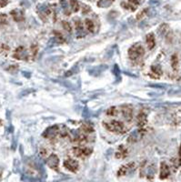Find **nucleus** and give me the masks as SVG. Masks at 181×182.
<instances>
[{
    "label": "nucleus",
    "instance_id": "423d86ee",
    "mask_svg": "<svg viewBox=\"0 0 181 182\" xmlns=\"http://www.w3.org/2000/svg\"><path fill=\"white\" fill-rule=\"evenodd\" d=\"M46 164L52 169L57 170L58 169V165H59V158H58V157L56 155L51 154L48 157V158L46 159Z\"/></svg>",
    "mask_w": 181,
    "mask_h": 182
},
{
    "label": "nucleus",
    "instance_id": "20e7f679",
    "mask_svg": "<svg viewBox=\"0 0 181 182\" xmlns=\"http://www.w3.org/2000/svg\"><path fill=\"white\" fill-rule=\"evenodd\" d=\"M13 57L16 59H18V60H27L28 58V53H27V49L22 46H19L14 51Z\"/></svg>",
    "mask_w": 181,
    "mask_h": 182
},
{
    "label": "nucleus",
    "instance_id": "393cba45",
    "mask_svg": "<svg viewBox=\"0 0 181 182\" xmlns=\"http://www.w3.org/2000/svg\"><path fill=\"white\" fill-rule=\"evenodd\" d=\"M55 38L57 40V42L59 43H63L65 42V37L63 36V35L59 32H55Z\"/></svg>",
    "mask_w": 181,
    "mask_h": 182
},
{
    "label": "nucleus",
    "instance_id": "f03ea898",
    "mask_svg": "<svg viewBox=\"0 0 181 182\" xmlns=\"http://www.w3.org/2000/svg\"><path fill=\"white\" fill-rule=\"evenodd\" d=\"M145 54V50L140 44L133 45L128 50V56L131 60H137Z\"/></svg>",
    "mask_w": 181,
    "mask_h": 182
},
{
    "label": "nucleus",
    "instance_id": "4468645a",
    "mask_svg": "<svg viewBox=\"0 0 181 182\" xmlns=\"http://www.w3.org/2000/svg\"><path fill=\"white\" fill-rule=\"evenodd\" d=\"M151 71L153 74H150V75H155L154 78H158L161 75H162V69L159 66H157V67H151Z\"/></svg>",
    "mask_w": 181,
    "mask_h": 182
},
{
    "label": "nucleus",
    "instance_id": "c85d7f7f",
    "mask_svg": "<svg viewBox=\"0 0 181 182\" xmlns=\"http://www.w3.org/2000/svg\"><path fill=\"white\" fill-rule=\"evenodd\" d=\"M37 50H38V47L36 45H32L31 46V53L33 55V56H35L37 53Z\"/></svg>",
    "mask_w": 181,
    "mask_h": 182
},
{
    "label": "nucleus",
    "instance_id": "c756f323",
    "mask_svg": "<svg viewBox=\"0 0 181 182\" xmlns=\"http://www.w3.org/2000/svg\"><path fill=\"white\" fill-rule=\"evenodd\" d=\"M83 7H84V8H82V12H83V14L88 13V12L90 11V8H89V7L86 6V5H83Z\"/></svg>",
    "mask_w": 181,
    "mask_h": 182
},
{
    "label": "nucleus",
    "instance_id": "39448f33",
    "mask_svg": "<svg viewBox=\"0 0 181 182\" xmlns=\"http://www.w3.org/2000/svg\"><path fill=\"white\" fill-rule=\"evenodd\" d=\"M64 167L71 172H77L79 169V164L77 160H74L72 158H68L64 161Z\"/></svg>",
    "mask_w": 181,
    "mask_h": 182
},
{
    "label": "nucleus",
    "instance_id": "ddd939ff",
    "mask_svg": "<svg viewBox=\"0 0 181 182\" xmlns=\"http://www.w3.org/2000/svg\"><path fill=\"white\" fill-rule=\"evenodd\" d=\"M147 123V119H146V115L144 112H141L137 115V125L139 127H144L146 124Z\"/></svg>",
    "mask_w": 181,
    "mask_h": 182
},
{
    "label": "nucleus",
    "instance_id": "0eeeda50",
    "mask_svg": "<svg viewBox=\"0 0 181 182\" xmlns=\"http://www.w3.org/2000/svg\"><path fill=\"white\" fill-rule=\"evenodd\" d=\"M60 132V129L58 126H52V127H48L45 132H44V135L43 136L46 137V138H53L56 136L57 134H59Z\"/></svg>",
    "mask_w": 181,
    "mask_h": 182
},
{
    "label": "nucleus",
    "instance_id": "7c9ffc66",
    "mask_svg": "<svg viewBox=\"0 0 181 182\" xmlns=\"http://www.w3.org/2000/svg\"><path fill=\"white\" fill-rule=\"evenodd\" d=\"M7 4H8V1L7 0H0V8L5 7Z\"/></svg>",
    "mask_w": 181,
    "mask_h": 182
},
{
    "label": "nucleus",
    "instance_id": "bb28decb",
    "mask_svg": "<svg viewBox=\"0 0 181 182\" xmlns=\"http://www.w3.org/2000/svg\"><path fill=\"white\" fill-rule=\"evenodd\" d=\"M9 47L7 45H0V54L7 55L8 53Z\"/></svg>",
    "mask_w": 181,
    "mask_h": 182
},
{
    "label": "nucleus",
    "instance_id": "b1692460",
    "mask_svg": "<svg viewBox=\"0 0 181 182\" xmlns=\"http://www.w3.org/2000/svg\"><path fill=\"white\" fill-rule=\"evenodd\" d=\"M8 16H7V15H5V14H0V27L7 25V24H8Z\"/></svg>",
    "mask_w": 181,
    "mask_h": 182
},
{
    "label": "nucleus",
    "instance_id": "cd10ccee",
    "mask_svg": "<svg viewBox=\"0 0 181 182\" xmlns=\"http://www.w3.org/2000/svg\"><path fill=\"white\" fill-rule=\"evenodd\" d=\"M178 63H179V60H178V58L177 57V56L175 55V56L172 57V67L174 69H177V68H178Z\"/></svg>",
    "mask_w": 181,
    "mask_h": 182
},
{
    "label": "nucleus",
    "instance_id": "9b49d317",
    "mask_svg": "<svg viewBox=\"0 0 181 182\" xmlns=\"http://www.w3.org/2000/svg\"><path fill=\"white\" fill-rule=\"evenodd\" d=\"M135 168V164L134 163H128L123 167L120 168V169L118 170V176H124L126 175L127 172H129L130 170H132Z\"/></svg>",
    "mask_w": 181,
    "mask_h": 182
},
{
    "label": "nucleus",
    "instance_id": "f3484780",
    "mask_svg": "<svg viewBox=\"0 0 181 182\" xmlns=\"http://www.w3.org/2000/svg\"><path fill=\"white\" fill-rule=\"evenodd\" d=\"M85 26L87 27L88 31V32H94V29H95V24L93 21H91L90 19H86L85 20Z\"/></svg>",
    "mask_w": 181,
    "mask_h": 182
},
{
    "label": "nucleus",
    "instance_id": "4be33fe9",
    "mask_svg": "<svg viewBox=\"0 0 181 182\" xmlns=\"http://www.w3.org/2000/svg\"><path fill=\"white\" fill-rule=\"evenodd\" d=\"M143 2H144V0H128L127 1V3L129 5H131L134 8H136V7L139 6V5H141Z\"/></svg>",
    "mask_w": 181,
    "mask_h": 182
},
{
    "label": "nucleus",
    "instance_id": "f257e3e1",
    "mask_svg": "<svg viewBox=\"0 0 181 182\" xmlns=\"http://www.w3.org/2000/svg\"><path fill=\"white\" fill-rule=\"evenodd\" d=\"M103 126L111 132H115V133H118V134H124L125 132H127V128L125 127V125L122 122L118 121V120L112 119V120H109V121H104Z\"/></svg>",
    "mask_w": 181,
    "mask_h": 182
},
{
    "label": "nucleus",
    "instance_id": "7ed1b4c3",
    "mask_svg": "<svg viewBox=\"0 0 181 182\" xmlns=\"http://www.w3.org/2000/svg\"><path fill=\"white\" fill-rule=\"evenodd\" d=\"M73 154L77 158H86L88 157L92 153V149L88 147H76L72 149Z\"/></svg>",
    "mask_w": 181,
    "mask_h": 182
},
{
    "label": "nucleus",
    "instance_id": "5701e85b",
    "mask_svg": "<svg viewBox=\"0 0 181 182\" xmlns=\"http://www.w3.org/2000/svg\"><path fill=\"white\" fill-rule=\"evenodd\" d=\"M107 114H108L109 116H111V117H115V116H117L118 114V109H117L116 107H112V108H110L109 109H108Z\"/></svg>",
    "mask_w": 181,
    "mask_h": 182
},
{
    "label": "nucleus",
    "instance_id": "2eb2a0df",
    "mask_svg": "<svg viewBox=\"0 0 181 182\" xmlns=\"http://www.w3.org/2000/svg\"><path fill=\"white\" fill-rule=\"evenodd\" d=\"M127 154V150L123 147V146H120L118 147V151L116 154V158H125Z\"/></svg>",
    "mask_w": 181,
    "mask_h": 182
},
{
    "label": "nucleus",
    "instance_id": "aec40b11",
    "mask_svg": "<svg viewBox=\"0 0 181 182\" xmlns=\"http://www.w3.org/2000/svg\"><path fill=\"white\" fill-rule=\"evenodd\" d=\"M115 0H100L98 3V6L100 8H108Z\"/></svg>",
    "mask_w": 181,
    "mask_h": 182
},
{
    "label": "nucleus",
    "instance_id": "9d476101",
    "mask_svg": "<svg viewBox=\"0 0 181 182\" xmlns=\"http://www.w3.org/2000/svg\"><path fill=\"white\" fill-rule=\"evenodd\" d=\"M11 16L14 18V20L20 22L24 20V12L21 9H14L11 11Z\"/></svg>",
    "mask_w": 181,
    "mask_h": 182
},
{
    "label": "nucleus",
    "instance_id": "dca6fc26",
    "mask_svg": "<svg viewBox=\"0 0 181 182\" xmlns=\"http://www.w3.org/2000/svg\"><path fill=\"white\" fill-rule=\"evenodd\" d=\"M82 131L84 134H90L94 132V127H92L89 124H83L81 127Z\"/></svg>",
    "mask_w": 181,
    "mask_h": 182
},
{
    "label": "nucleus",
    "instance_id": "6ab92c4d",
    "mask_svg": "<svg viewBox=\"0 0 181 182\" xmlns=\"http://www.w3.org/2000/svg\"><path fill=\"white\" fill-rule=\"evenodd\" d=\"M60 6H61V8L63 9L64 13H65L67 16H69V15H70V11H69V9H68V6H67V1H66V0H61V1H60Z\"/></svg>",
    "mask_w": 181,
    "mask_h": 182
},
{
    "label": "nucleus",
    "instance_id": "a211bd4d",
    "mask_svg": "<svg viewBox=\"0 0 181 182\" xmlns=\"http://www.w3.org/2000/svg\"><path fill=\"white\" fill-rule=\"evenodd\" d=\"M69 4L73 12H77L80 8V5L77 0H69Z\"/></svg>",
    "mask_w": 181,
    "mask_h": 182
},
{
    "label": "nucleus",
    "instance_id": "f8f14e48",
    "mask_svg": "<svg viewBox=\"0 0 181 182\" xmlns=\"http://www.w3.org/2000/svg\"><path fill=\"white\" fill-rule=\"evenodd\" d=\"M146 42L147 46H148L149 49L154 48L156 42H155V36L153 33H149V34L146 35Z\"/></svg>",
    "mask_w": 181,
    "mask_h": 182
},
{
    "label": "nucleus",
    "instance_id": "412c9836",
    "mask_svg": "<svg viewBox=\"0 0 181 182\" xmlns=\"http://www.w3.org/2000/svg\"><path fill=\"white\" fill-rule=\"evenodd\" d=\"M76 29H77V32L78 35H79L80 33H83V32H84V27H83V25H82L80 20H77V21H76Z\"/></svg>",
    "mask_w": 181,
    "mask_h": 182
},
{
    "label": "nucleus",
    "instance_id": "1a4fd4ad",
    "mask_svg": "<svg viewBox=\"0 0 181 182\" xmlns=\"http://www.w3.org/2000/svg\"><path fill=\"white\" fill-rule=\"evenodd\" d=\"M170 174V170H169V167L166 162H162L160 165V179H167Z\"/></svg>",
    "mask_w": 181,
    "mask_h": 182
},
{
    "label": "nucleus",
    "instance_id": "a878e982",
    "mask_svg": "<svg viewBox=\"0 0 181 182\" xmlns=\"http://www.w3.org/2000/svg\"><path fill=\"white\" fill-rule=\"evenodd\" d=\"M62 26H63L64 29H65V30H67V32H69V33H71V32H72V27H71V25H70L68 22H67V21H63V22H62Z\"/></svg>",
    "mask_w": 181,
    "mask_h": 182
},
{
    "label": "nucleus",
    "instance_id": "6e6552de",
    "mask_svg": "<svg viewBox=\"0 0 181 182\" xmlns=\"http://www.w3.org/2000/svg\"><path fill=\"white\" fill-rule=\"evenodd\" d=\"M121 112L123 114V117L127 119V121H130L133 118V109L130 106H122L121 108Z\"/></svg>",
    "mask_w": 181,
    "mask_h": 182
}]
</instances>
